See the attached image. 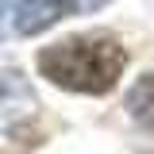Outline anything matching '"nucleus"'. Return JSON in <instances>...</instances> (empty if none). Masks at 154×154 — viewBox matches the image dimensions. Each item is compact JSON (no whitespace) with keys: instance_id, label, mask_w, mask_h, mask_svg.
I'll return each mask as SVG.
<instances>
[{"instance_id":"obj_5","label":"nucleus","mask_w":154,"mask_h":154,"mask_svg":"<svg viewBox=\"0 0 154 154\" xmlns=\"http://www.w3.org/2000/svg\"><path fill=\"white\" fill-rule=\"evenodd\" d=\"M4 27H8V0H0V35H4Z\"/></svg>"},{"instance_id":"obj_4","label":"nucleus","mask_w":154,"mask_h":154,"mask_svg":"<svg viewBox=\"0 0 154 154\" xmlns=\"http://www.w3.org/2000/svg\"><path fill=\"white\" fill-rule=\"evenodd\" d=\"M127 112H131L135 123H143V127L154 135V73H146L131 93H127Z\"/></svg>"},{"instance_id":"obj_2","label":"nucleus","mask_w":154,"mask_h":154,"mask_svg":"<svg viewBox=\"0 0 154 154\" xmlns=\"http://www.w3.org/2000/svg\"><path fill=\"white\" fill-rule=\"evenodd\" d=\"M104 0H19L16 8V31L19 35H38L46 31L50 23H58L69 12H89Z\"/></svg>"},{"instance_id":"obj_1","label":"nucleus","mask_w":154,"mask_h":154,"mask_svg":"<svg viewBox=\"0 0 154 154\" xmlns=\"http://www.w3.org/2000/svg\"><path fill=\"white\" fill-rule=\"evenodd\" d=\"M127 66L123 46L104 31H89V35H73L62 38L54 46H46L38 54V69L42 77H50L58 89L69 93H85V96H100L108 93L119 73Z\"/></svg>"},{"instance_id":"obj_3","label":"nucleus","mask_w":154,"mask_h":154,"mask_svg":"<svg viewBox=\"0 0 154 154\" xmlns=\"http://www.w3.org/2000/svg\"><path fill=\"white\" fill-rule=\"evenodd\" d=\"M23 108H35V93L27 89L23 73H16V69L0 73V116H16Z\"/></svg>"}]
</instances>
